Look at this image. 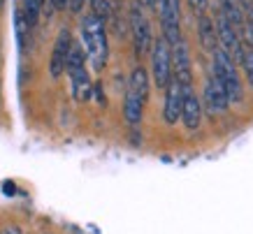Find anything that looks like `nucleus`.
I'll use <instances>...</instances> for the list:
<instances>
[{
    "label": "nucleus",
    "instance_id": "f257e3e1",
    "mask_svg": "<svg viewBox=\"0 0 253 234\" xmlns=\"http://www.w3.org/2000/svg\"><path fill=\"white\" fill-rule=\"evenodd\" d=\"M82 42H84V53L95 70H102L109 58V44H107V31L105 21H100L95 14H86L82 19Z\"/></svg>",
    "mask_w": 253,
    "mask_h": 234
},
{
    "label": "nucleus",
    "instance_id": "f03ea898",
    "mask_svg": "<svg viewBox=\"0 0 253 234\" xmlns=\"http://www.w3.org/2000/svg\"><path fill=\"white\" fill-rule=\"evenodd\" d=\"M214 79L221 83V88L228 95V102H242L244 98V88H242V79L237 72V63L230 58V53L216 46L214 51Z\"/></svg>",
    "mask_w": 253,
    "mask_h": 234
},
{
    "label": "nucleus",
    "instance_id": "7ed1b4c3",
    "mask_svg": "<svg viewBox=\"0 0 253 234\" xmlns=\"http://www.w3.org/2000/svg\"><path fill=\"white\" fill-rule=\"evenodd\" d=\"M65 70H68V75H70L75 100H77V102L91 100L93 83H91V77H88V70H86V53H84V49H82V44H77V42H72Z\"/></svg>",
    "mask_w": 253,
    "mask_h": 234
},
{
    "label": "nucleus",
    "instance_id": "20e7f679",
    "mask_svg": "<svg viewBox=\"0 0 253 234\" xmlns=\"http://www.w3.org/2000/svg\"><path fill=\"white\" fill-rule=\"evenodd\" d=\"M151 72L158 88H165L172 79V44L165 38H158L151 49Z\"/></svg>",
    "mask_w": 253,
    "mask_h": 234
},
{
    "label": "nucleus",
    "instance_id": "39448f33",
    "mask_svg": "<svg viewBox=\"0 0 253 234\" xmlns=\"http://www.w3.org/2000/svg\"><path fill=\"white\" fill-rule=\"evenodd\" d=\"M158 14H161L163 38L174 46L181 39V23H179V0H161L158 2Z\"/></svg>",
    "mask_w": 253,
    "mask_h": 234
},
{
    "label": "nucleus",
    "instance_id": "423d86ee",
    "mask_svg": "<svg viewBox=\"0 0 253 234\" xmlns=\"http://www.w3.org/2000/svg\"><path fill=\"white\" fill-rule=\"evenodd\" d=\"M172 77L181 83V88H193V63L191 51L184 39H179L172 49Z\"/></svg>",
    "mask_w": 253,
    "mask_h": 234
},
{
    "label": "nucleus",
    "instance_id": "0eeeda50",
    "mask_svg": "<svg viewBox=\"0 0 253 234\" xmlns=\"http://www.w3.org/2000/svg\"><path fill=\"white\" fill-rule=\"evenodd\" d=\"M130 31H132V42H135V51H137V56H144L154 44V38H151L149 19L144 16L139 5H132L130 9Z\"/></svg>",
    "mask_w": 253,
    "mask_h": 234
},
{
    "label": "nucleus",
    "instance_id": "6e6552de",
    "mask_svg": "<svg viewBox=\"0 0 253 234\" xmlns=\"http://www.w3.org/2000/svg\"><path fill=\"white\" fill-rule=\"evenodd\" d=\"M216 38L221 42L218 46L230 53V58L239 65V63H242V53H244V44H242V38L237 35V31L228 23V19H225L221 12L216 16Z\"/></svg>",
    "mask_w": 253,
    "mask_h": 234
},
{
    "label": "nucleus",
    "instance_id": "1a4fd4ad",
    "mask_svg": "<svg viewBox=\"0 0 253 234\" xmlns=\"http://www.w3.org/2000/svg\"><path fill=\"white\" fill-rule=\"evenodd\" d=\"M72 42H75V39H72L70 31L63 28L54 42V51H51V61H49V75H51V79H58V77L65 72V63H68Z\"/></svg>",
    "mask_w": 253,
    "mask_h": 234
},
{
    "label": "nucleus",
    "instance_id": "9d476101",
    "mask_svg": "<svg viewBox=\"0 0 253 234\" xmlns=\"http://www.w3.org/2000/svg\"><path fill=\"white\" fill-rule=\"evenodd\" d=\"M181 105H184V88H181V83L172 77L169 83L165 86V112H163L168 125H174V123L181 118Z\"/></svg>",
    "mask_w": 253,
    "mask_h": 234
},
{
    "label": "nucleus",
    "instance_id": "9b49d317",
    "mask_svg": "<svg viewBox=\"0 0 253 234\" xmlns=\"http://www.w3.org/2000/svg\"><path fill=\"white\" fill-rule=\"evenodd\" d=\"M200 102H205V109L209 114H223L230 105L225 91L221 88V83L216 81L214 77L207 79V83H205V100H200Z\"/></svg>",
    "mask_w": 253,
    "mask_h": 234
},
{
    "label": "nucleus",
    "instance_id": "f8f14e48",
    "mask_svg": "<svg viewBox=\"0 0 253 234\" xmlns=\"http://www.w3.org/2000/svg\"><path fill=\"white\" fill-rule=\"evenodd\" d=\"M181 121L188 130H198L202 123V102L193 88H184V105H181Z\"/></svg>",
    "mask_w": 253,
    "mask_h": 234
},
{
    "label": "nucleus",
    "instance_id": "ddd939ff",
    "mask_svg": "<svg viewBox=\"0 0 253 234\" xmlns=\"http://www.w3.org/2000/svg\"><path fill=\"white\" fill-rule=\"evenodd\" d=\"M128 93H132L135 98L144 105L149 100V75L144 68H135L132 70L130 79H128Z\"/></svg>",
    "mask_w": 253,
    "mask_h": 234
},
{
    "label": "nucleus",
    "instance_id": "4468645a",
    "mask_svg": "<svg viewBox=\"0 0 253 234\" xmlns=\"http://www.w3.org/2000/svg\"><path fill=\"white\" fill-rule=\"evenodd\" d=\"M198 33H200V42L207 51H214L218 46V38H216V31H214V23L209 19L207 14H200L198 19Z\"/></svg>",
    "mask_w": 253,
    "mask_h": 234
},
{
    "label": "nucleus",
    "instance_id": "2eb2a0df",
    "mask_svg": "<svg viewBox=\"0 0 253 234\" xmlns=\"http://www.w3.org/2000/svg\"><path fill=\"white\" fill-rule=\"evenodd\" d=\"M142 109H144V105H142L132 93H126V102H123L126 121L130 123V125H139V121H142Z\"/></svg>",
    "mask_w": 253,
    "mask_h": 234
},
{
    "label": "nucleus",
    "instance_id": "dca6fc26",
    "mask_svg": "<svg viewBox=\"0 0 253 234\" xmlns=\"http://www.w3.org/2000/svg\"><path fill=\"white\" fill-rule=\"evenodd\" d=\"M40 12H42V0H23V16H26L28 26L38 23Z\"/></svg>",
    "mask_w": 253,
    "mask_h": 234
},
{
    "label": "nucleus",
    "instance_id": "f3484780",
    "mask_svg": "<svg viewBox=\"0 0 253 234\" xmlns=\"http://www.w3.org/2000/svg\"><path fill=\"white\" fill-rule=\"evenodd\" d=\"M91 14H95L100 21L107 23L112 19V2L109 0H91Z\"/></svg>",
    "mask_w": 253,
    "mask_h": 234
},
{
    "label": "nucleus",
    "instance_id": "a211bd4d",
    "mask_svg": "<svg viewBox=\"0 0 253 234\" xmlns=\"http://www.w3.org/2000/svg\"><path fill=\"white\" fill-rule=\"evenodd\" d=\"M239 65L244 68L246 81L251 83V88H253V49L251 46H244V53H242V63H239Z\"/></svg>",
    "mask_w": 253,
    "mask_h": 234
},
{
    "label": "nucleus",
    "instance_id": "6ab92c4d",
    "mask_svg": "<svg viewBox=\"0 0 253 234\" xmlns=\"http://www.w3.org/2000/svg\"><path fill=\"white\" fill-rule=\"evenodd\" d=\"M188 2H191L193 9H198L200 14H205V12H207V7H209V0H188Z\"/></svg>",
    "mask_w": 253,
    "mask_h": 234
},
{
    "label": "nucleus",
    "instance_id": "aec40b11",
    "mask_svg": "<svg viewBox=\"0 0 253 234\" xmlns=\"http://www.w3.org/2000/svg\"><path fill=\"white\" fill-rule=\"evenodd\" d=\"M68 7H70V12L79 14V12L84 9V0H68Z\"/></svg>",
    "mask_w": 253,
    "mask_h": 234
},
{
    "label": "nucleus",
    "instance_id": "412c9836",
    "mask_svg": "<svg viewBox=\"0 0 253 234\" xmlns=\"http://www.w3.org/2000/svg\"><path fill=\"white\" fill-rule=\"evenodd\" d=\"M65 5H68V0H54V7H65Z\"/></svg>",
    "mask_w": 253,
    "mask_h": 234
},
{
    "label": "nucleus",
    "instance_id": "4be33fe9",
    "mask_svg": "<svg viewBox=\"0 0 253 234\" xmlns=\"http://www.w3.org/2000/svg\"><path fill=\"white\" fill-rule=\"evenodd\" d=\"M5 190H7V195H14V183H5Z\"/></svg>",
    "mask_w": 253,
    "mask_h": 234
},
{
    "label": "nucleus",
    "instance_id": "5701e85b",
    "mask_svg": "<svg viewBox=\"0 0 253 234\" xmlns=\"http://www.w3.org/2000/svg\"><path fill=\"white\" fill-rule=\"evenodd\" d=\"M2 234H21V232H19L16 227H7V230H5V232H2Z\"/></svg>",
    "mask_w": 253,
    "mask_h": 234
},
{
    "label": "nucleus",
    "instance_id": "b1692460",
    "mask_svg": "<svg viewBox=\"0 0 253 234\" xmlns=\"http://www.w3.org/2000/svg\"><path fill=\"white\" fill-rule=\"evenodd\" d=\"M239 5H249V7H253V0H239Z\"/></svg>",
    "mask_w": 253,
    "mask_h": 234
},
{
    "label": "nucleus",
    "instance_id": "393cba45",
    "mask_svg": "<svg viewBox=\"0 0 253 234\" xmlns=\"http://www.w3.org/2000/svg\"><path fill=\"white\" fill-rule=\"evenodd\" d=\"M139 2H142V5H149V7H151V0H139Z\"/></svg>",
    "mask_w": 253,
    "mask_h": 234
}]
</instances>
